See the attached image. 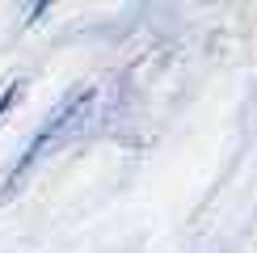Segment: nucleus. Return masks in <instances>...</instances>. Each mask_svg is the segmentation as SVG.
Segmentation results:
<instances>
[{"instance_id":"obj_1","label":"nucleus","mask_w":257,"mask_h":253,"mask_svg":"<svg viewBox=\"0 0 257 253\" xmlns=\"http://www.w3.org/2000/svg\"><path fill=\"white\" fill-rule=\"evenodd\" d=\"M93 101H97V89L93 84H84V89H76L63 105H55V110L42 118V126L34 131V140H30L26 148H21V156L13 165H9V173H5V186H0V203H13V198L26 190L30 182V173L47 161L51 152H59L63 144L72 140V135L80 131L84 122H89V114H93Z\"/></svg>"},{"instance_id":"obj_2","label":"nucleus","mask_w":257,"mask_h":253,"mask_svg":"<svg viewBox=\"0 0 257 253\" xmlns=\"http://www.w3.org/2000/svg\"><path fill=\"white\" fill-rule=\"evenodd\" d=\"M51 5H55V0H30V9H26V26H38V21L47 17Z\"/></svg>"},{"instance_id":"obj_3","label":"nucleus","mask_w":257,"mask_h":253,"mask_svg":"<svg viewBox=\"0 0 257 253\" xmlns=\"http://www.w3.org/2000/svg\"><path fill=\"white\" fill-rule=\"evenodd\" d=\"M17 89H21V80H13V84L5 89V97H0V118H5V114H9V105L17 101Z\"/></svg>"}]
</instances>
